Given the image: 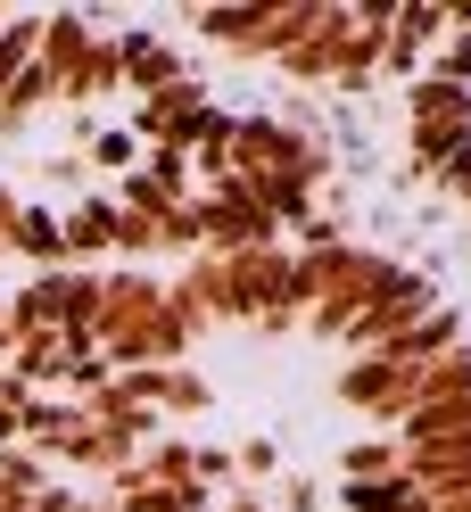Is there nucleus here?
Returning a JSON list of instances; mask_svg holds the SVG:
<instances>
[{
	"mask_svg": "<svg viewBox=\"0 0 471 512\" xmlns=\"http://www.w3.org/2000/svg\"><path fill=\"white\" fill-rule=\"evenodd\" d=\"M372 100H389V133L414 182L471 215V9H405L397 67Z\"/></svg>",
	"mask_w": 471,
	"mask_h": 512,
	"instance_id": "7ed1b4c3",
	"label": "nucleus"
},
{
	"mask_svg": "<svg viewBox=\"0 0 471 512\" xmlns=\"http://www.w3.org/2000/svg\"><path fill=\"white\" fill-rule=\"evenodd\" d=\"M42 512H471V314L356 232L0 281Z\"/></svg>",
	"mask_w": 471,
	"mask_h": 512,
	"instance_id": "f257e3e1",
	"label": "nucleus"
},
{
	"mask_svg": "<svg viewBox=\"0 0 471 512\" xmlns=\"http://www.w3.org/2000/svg\"><path fill=\"white\" fill-rule=\"evenodd\" d=\"M323 223V141L166 17L0 9V273L166 265Z\"/></svg>",
	"mask_w": 471,
	"mask_h": 512,
	"instance_id": "f03ea898",
	"label": "nucleus"
}]
</instances>
